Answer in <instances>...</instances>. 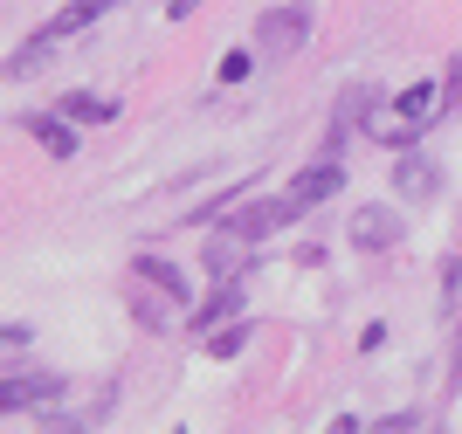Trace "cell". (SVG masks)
<instances>
[{
    "instance_id": "9a60e30c",
    "label": "cell",
    "mask_w": 462,
    "mask_h": 434,
    "mask_svg": "<svg viewBox=\"0 0 462 434\" xmlns=\"http://www.w3.org/2000/svg\"><path fill=\"white\" fill-rule=\"evenodd\" d=\"M255 338V331H249V324H214V331H208V359H235V352H242V345H249Z\"/></svg>"
},
{
    "instance_id": "7a4b0ae2",
    "label": "cell",
    "mask_w": 462,
    "mask_h": 434,
    "mask_svg": "<svg viewBox=\"0 0 462 434\" xmlns=\"http://www.w3.org/2000/svg\"><path fill=\"white\" fill-rule=\"evenodd\" d=\"M304 221V208H297V193H276V200H249V208H228V235H242V242H270L276 227Z\"/></svg>"
},
{
    "instance_id": "5b68a950",
    "label": "cell",
    "mask_w": 462,
    "mask_h": 434,
    "mask_svg": "<svg viewBox=\"0 0 462 434\" xmlns=\"http://www.w3.org/2000/svg\"><path fill=\"white\" fill-rule=\"evenodd\" d=\"M338 187H346V159H338V152H325L318 166H304V172H297V187H290V193H297V208L310 214L318 200H331Z\"/></svg>"
},
{
    "instance_id": "4fadbf2b",
    "label": "cell",
    "mask_w": 462,
    "mask_h": 434,
    "mask_svg": "<svg viewBox=\"0 0 462 434\" xmlns=\"http://www.w3.org/2000/svg\"><path fill=\"white\" fill-rule=\"evenodd\" d=\"M249 248L255 242H242V235H214L208 242V276H249Z\"/></svg>"
},
{
    "instance_id": "e0dca14e",
    "label": "cell",
    "mask_w": 462,
    "mask_h": 434,
    "mask_svg": "<svg viewBox=\"0 0 462 434\" xmlns=\"http://www.w3.org/2000/svg\"><path fill=\"white\" fill-rule=\"evenodd\" d=\"M249 69H255V56H242V49H228V56H221V83H242Z\"/></svg>"
},
{
    "instance_id": "6da1fadb",
    "label": "cell",
    "mask_w": 462,
    "mask_h": 434,
    "mask_svg": "<svg viewBox=\"0 0 462 434\" xmlns=\"http://www.w3.org/2000/svg\"><path fill=\"white\" fill-rule=\"evenodd\" d=\"M304 42H310V7L304 0H283V7H270V14L255 21V49L270 62H290Z\"/></svg>"
},
{
    "instance_id": "277c9868",
    "label": "cell",
    "mask_w": 462,
    "mask_h": 434,
    "mask_svg": "<svg viewBox=\"0 0 462 434\" xmlns=\"http://www.w3.org/2000/svg\"><path fill=\"white\" fill-rule=\"evenodd\" d=\"M393 242H401V214L393 208H359L352 214V248H359V255H386Z\"/></svg>"
},
{
    "instance_id": "5bb4252c",
    "label": "cell",
    "mask_w": 462,
    "mask_h": 434,
    "mask_svg": "<svg viewBox=\"0 0 462 434\" xmlns=\"http://www.w3.org/2000/svg\"><path fill=\"white\" fill-rule=\"evenodd\" d=\"M62 117H77V125H111L117 104H111V97H90V90H69V97H62Z\"/></svg>"
},
{
    "instance_id": "ac0fdd59",
    "label": "cell",
    "mask_w": 462,
    "mask_h": 434,
    "mask_svg": "<svg viewBox=\"0 0 462 434\" xmlns=\"http://www.w3.org/2000/svg\"><path fill=\"white\" fill-rule=\"evenodd\" d=\"M193 7H200V0H166V14H173V21H187Z\"/></svg>"
},
{
    "instance_id": "30bf717a",
    "label": "cell",
    "mask_w": 462,
    "mask_h": 434,
    "mask_svg": "<svg viewBox=\"0 0 462 434\" xmlns=\"http://www.w3.org/2000/svg\"><path fill=\"white\" fill-rule=\"evenodd\" d=\"M21 132L35 138L42 152H56V159L77 152V125H62V111H28V117H21Z\"/></svg>"
},
{
    "instance_id": "7c38bea8",
    "label": "cell",
    "mask_w": 462,
    "mask_h": 434,
    "mask_svg": "<svg viewBox=\"0 0 462 434\" xmlns=\"http://www.w3.org/2000/svg\"><path fill=\"white\" fill-rule=\"evenodd\" d=\"M393 111H401L407 125H421V132H428L435 117H448V111H442V83H407V90L393 97Z\"/></svg>"
},
{
    "instance_id": "8992f818",
    "label": "cell",
    "mask_w": 462,
    "mask_h": 434,
    "mask_svg": "<svg viewBox=\"0 0 462 434\" xmlns=\"http://www.w3.org/2000/svg\"><path fill=\"white\" fill-rule=\"evenodd\" d=\"M235 310H242V276H214V297H208V303H193V310H187V324L200 331V338H208L214 324H228Z\"/></svg>"
},
{
    "instance_id": "3957f363",
    "label": "cell",
    "mask_w": 462,
    "mask_h": 434,
    "mask_svg": "<svg viewBox=\"0 0 462 434\" xmlns=\"http://www.w3.org/2000/svg\"><path fill=\"white\" fill-rule=\"evenodd\" d=\"M366 117H373V90H359V83H352V90L338 97L331 125H325V152H338V159H346V145H352L359 132H366Z\"/></svg>"
},
{
    "instance_id": "52a82bcc",
    "label": "cell",
    "mask_w": 462,
    "mask_h": 434,
    "mask_svg": "<svg viewBox=\"0 0 462 434\" xmlns=\"http://www.w3.org/2000/svg\"><path fill=\"white\" fill-rule=\"evenodd\" d=\"M393 187H401V200H435V187H442V180H435V159L407 145L401 159H393Z\"/></svg>"
},
{
    "instance_id": "9c48e42d",
    "label": "cell",
    "mask_w": 462,
    "mask_h": 434,
    "mask_svg": "<svg viewBox=\"0 0 462 434\" xmlns=\"http://www.w3.org/2000/svg\"><path fill=\"white\" fill-rule=\"evenodd\" d=\"M125 303H132V318H138V324H173V318H180V303L166 297L159 283H145L138 269H132V283H125Z\"/></svg>"
},
{
    "instance_id": "8fae6325",
    "label": "cell",
    "mask_w": 462,
    "mask_h": 434,
    "mask_svg": "<svg viewBox=\"0 0 462 434\" xmlns=\"http://www.w3.org/2000/svg\"><path fill=\"white\" fill-rule=\"evenodd\" d=\"M132 269L145 276V283H159L166 297L180 303V310H193V283L180 276V263H166V255H132Z\"/></svg>"
},
{
    "instance_id": "2e32d148",
    "label": "cell",
    "mask_w": 462,
    "mask_h": 434,
    "mask_svg": "<svg viewBox=\"0 0 462 434\" xmlns=\"http://www.w3.org/2000/svg\"><path fill=\"white\" fill-rule=\"evenodd\" d=\"M442 111H448V117L462 111V56L448 62V76H442Z\"/></svg>"
},
{
    "instance_id": "ba28073f",
    "label": "cell",
    "mask_w": 462,
    "mask_h": 434,
    "mask_svg": "<svg viewBox=\"0 0 462 434\" xmlns=\"http://www.w3.org/2000/svg\"><path fill=\"white\" fill-rule=\"evenodd\" d=\"M56 393H62L56 373H7L0 379V407H49Z\"/></svg>"
}]
</instances>
